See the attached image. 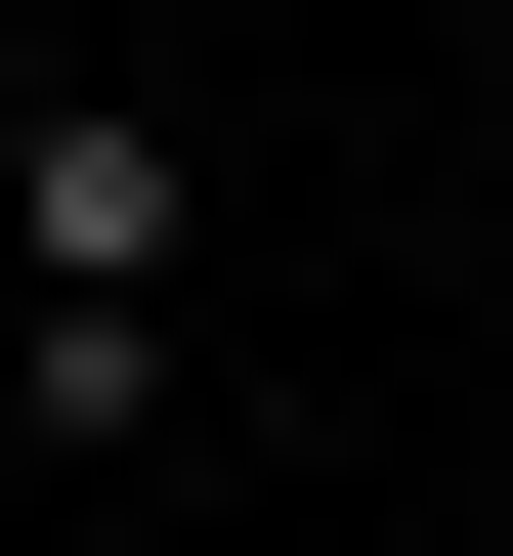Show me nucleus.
<instances>
[{"mask_svg":"<svg viewBox=\"0 0 513 556\" xmlns=\"http://www.w3.org/2000/svg\"><path fill=\"white\" fill-rule=\"evenodd\" d=\"M0 257H43V343H171V257H215V129H0Z\"/></svg>","mask_w":513,"mask_h":556,"instance_id":"1","label":"nucleus"}]
</instances>
